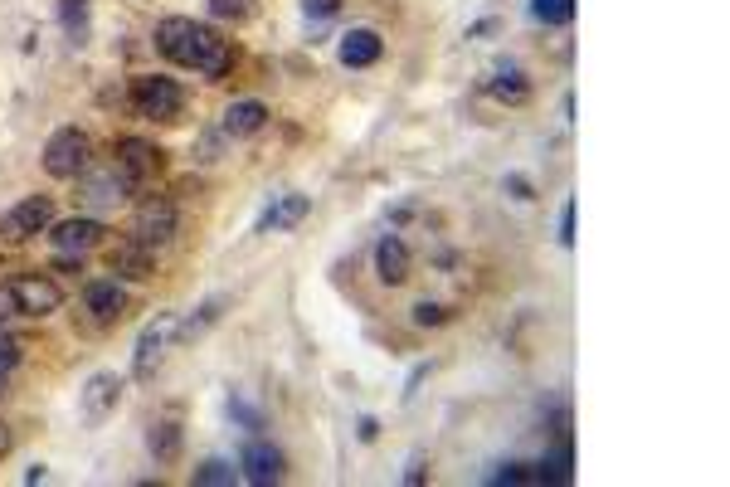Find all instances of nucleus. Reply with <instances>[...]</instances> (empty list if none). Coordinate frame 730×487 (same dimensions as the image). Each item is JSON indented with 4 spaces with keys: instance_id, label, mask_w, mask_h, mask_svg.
Segmentation results:
<instances>
[{
    "instance_id": "obj_1",
    "label": "nucleus",
    "mask_w": 730,
    "mask_h": 487,
    "mask_svg": "<svg viewBox=\"0 0 730 487\" xmlns=\"http://www.w3.org/2000/svg\"><path fill=\"white\" fill-rule=\"evenodd\" d=\"M132 108H137L142 117L171 122V117H181L185 93H181V83L166 78V74H137L132 78Z\"/></svg>"
},
{
    "instance_id": "obj_2",
    "label": "nucleus",
    "mask_w": 730,
    "mask_h": 487,
    "mask_svg": "<svg viewBox=\"0 0 730 487\" xmlns=\"http://www.w3.org/2000/svg\"><path fill=\"white\" fill-rule=\"evenodd\" d=\"M44 171L54 181H78L88 171V137L78 127H59L49 142H44Z\"/></svg>"
},
{
    "instance_id": "obj_3",
    "label": "nucleus",
    "mask_w": 730,
    "mask_h": 487,
    "mask_svg": "<svg viewBox=\"0 0 730 487\" xmlns=\"http://www.w3.org/2000/svg\"><path fill=\"white\" fill-rule=\"evenodd\" d=\"M176 229H181V215H176V205L166 195H146L142 205H137V220H132V239L137 244L161 249V244L176 239Z\"/></svg>"
},
{
    "instance_id": "obj_4",
    "label": "nucleus",
    "mask_w": 730,
    "mask_h": 487,
    "mask_svg": "<svg viewBox=\"0 0 730 487\" xmlns=\"http://www.w3.org/2000/svg\"><path fill=\"white\" fill-rule=\"evenodd\" d=\"M49 225H54V200H49V195H25L20 205H10V210L0 215V234H5L10 244H25V239L44 234Z\"/></svg>"
},
{
    "instance_id": "obj_5",
    "label": "nucleus",
    "mask_w": 730,
    "mask_h": 487,
    "mask_svg": "<svg viewBox=\"0 0 730 487\" xmlns=\"http://www.w3.org/2000/svg\"><path fill=\"white\" fill-rule=\"evenodd\" d=\"M229 39L219 35L215 25H195V35H190V49H185V69H195V74L205 78H224L229 74Z\"/></svg>"
},
{
    "instance_id": "obj_6",
    "label": "nucleus",
    "mask_w": 730,
    "mask_h": 487,
    "mask_svg": "<svg viewBox=\"0 0 730 487\" xmlns=\"http://www.w3.org/2000/svg\"><path fill=\"white\" fill-rule=\"evenodd\" d=\"M10 293H15V307H20L25 317H49V312L64 307V288H59L54 278H44V273H20V278H10Z\"/></svg>"
},
{
    "instance_id": "obj_7",
    "label": "nucleus",
    "mask_w": 730,
    "mask_h": 487,
    "mask_svg": "<svg viewBox=\"0 0 730 487\" xmlns=\"http://www.w3.org/2000/svg\"><path fill=\"white\" fill-rule=\"evenodd\" d=\"M117 400H122V375L98 371L83 390H78V414H83L88 424H103V419L117 410Z\"/></svg>"
},
{
    "instance_id": "obj_8",
    "label": "nucleus",
    "mask_w": 730,
    "mask_h": 487,
    "mask_svg": "<svg viewBox=\"0 0 730 487\" xmlns=\"http://www.w3.org/2000/svg\"><path fill=\"white\" fill-rule=\"evenodd\" d=\"M103 220H88V215H73V220H59V225H49V244L59 249V254H88V249H98L103 244Z\"/></svg>"
},
{
    "instance_id": "obj_9",
    "label": "nucleus",
    "mask_w": 730,
    "mask_h": 487,
    "mask_svg": "<svg viewBox=\"0 0 730 487\" xmlns=\"http://www.w3.org/2000/svg\"><path fill=\"white\" fill-rule=\"evenodd\" d=\"M239 478L254 487H268L283 478V453L273 449V444H263V439H249L244 453H239Z\"/></svg>"
},
{
    "instance_id": "obj_10",
    "label": "nucleus",
    "mask_w": 730,
    "mask_h": 487,
    "mask_svg": "<svg viewBox=\"0 0 730 487\" xmlns=\"http://www.w3.org/2000/svg\"><path fill=\"white\" fill-rule=\"evenodd\" d=\"M156 166H161V151L151 147V142H142V137H122V142H117V171L127 176L132 190L142 186Z\"/></svg>"
},
{
    "instance_id": "obj_11",
    "label": "nucleus",
    "mask_w": 730,
    "mask_h": 487,
    "mask_svg": "<svg viewBox=\"0 0 730 487\" xmlns=\"http://www.w3.org/2000/svg\"><path fill=\"white\" fill-rule=\"evenodd\" d=\"M108 268H112V278L122 283H146L151 273H156V259H151V249L146 244H137V239H127V244H117L108 254Z\"/></svg>"
},
{
    "instance_id": "obj_12",
    "label": "nucleus",
    "mask_w": 730,
    "mask_h": 487,
    "mask_svg": "<svg viewBox=\"0 0 730 487\" xmlns=\"http://www.w3.org/2000/svg\"><path fill=\"white\" fill-rule=\"evenodd\" d=\"M83 307H88L98 322H117V317L127 312V293H122L117 278H93V283L83 288Z\"/></svg>"
},
{
    "instance_id": "obj_13",
    "label": "nucleus",
    "mask_w": 730,
    "mask_h": 487,
    "mask_svg": "<svg viewBox=\"0 0 730 487\" xmlns=\"http://www.w3.org/2000/svg\"><path fill=\"white\" fill-rule=\"evenodd\" d=\"M336 54H341L346 69H370V64L385 54V39L375 35V30H346L341 44H336Z\"/></svg>"
},
{
    "instance_id": "obj_14",
    "label": "nucleus",
    "mask_w": 730,
    "mask_h": 487,
    "mask_svg": "<svg viewBox=\"0 0 730 487\" xmlns=\"http://www.w3.org/2000/svg\"><path fill=\"white\" fill-rule=\"evenodd\" d=\"M263 122H268V108H263L258 98H239V103L224 108L219 132H224V137H254V132H263Z\"/></svg>"
},
{
    "instance_id": "obj_15",
    "label": "nucleus",
    "mask_w": 730,
    "mask_h": 487,
    "mask_svg": "<svg viewBox=\"0 0 730 487\" xmlns=\"http://www.w3.org/2000/svg\"><path fill=\"white\" fill-rule=\"evenodd\" d=\"M375 273H380V283H390V288H400L404 278H409V249H404L400 234H385V239L375 244Z\"/></svg>"
},
{
    "instance_id": "obj_16",
    "label": "nucleus",
    "mask_w": 730,
    "mask_h": 487,
    "mask_svg": "<svg viewBox=\"0 0 730 487\" xmlns=\"http://www.w3.org/2000/svg\"><path fill=\"white\" fill-rule=\"evenodd\" d=\"M146 449H151V458H156L161 468H171V463L181 458V449H185L181 424H176V419H156V424L146 429Z\"/></svg>"
},
{
    "instance_id": "obj_17",
    "label": "nucleus",
    "mask_w": 730,
    "mask_h": 487,
    "mask_svg": "<svg viewBox=\"0 0 730 487\" xmlns=\"http://www.w3.org/2000/svg\"><path fill=\"white\" fill-rule=\"evenodd\" d=\"M190 35H195V20H185V15H166V20L156 25V49H161L171 64H185Z\"/></svg>"
},
{
    "instance_id": "obj_18",
    "label": "nucleus",
    "mask_w": 730,
    "mask_h": 487,
    "mask_svg": "<svg viewBox=\"0 0 730 487\" xmlns=\"http://www.w3.org/2000/svg\"><path fill=\"white\" fill-rule=\"evenodd\" d=\"M78 181H83V200H93V205H122V200H127V190H132V186H127V176H122L117 166L103 171V176H88V171H83Z\"/></svg>"
},
{
    "instance_id": "obj_19",
    "label": "nucleus",
    "mask_w": 730,
    "mask_h": 487,
    "mask_svg": "<svg viewBox=\"0 0 730 487\" xmlns=\"http://www.w3.org/2000/svg\"><path fill=\"white\" fill-rule=\"evenodd\" d=\"M166 337H171V317H156V322L142 332V341H137V375H151V366H156V356H161Z\"/></svg>"
},
{
    "instance_id": "obj_20",
    "label": "nucleus",
    "mask_w": 730,
    "mask_h": 487,
    "mask_svg": "<svg viewBox=\"0 0 730 487\" xmlns=\"http://www.w3.org/2000/svg\"><path fill=\"white\" fill-rule=\"evenodd\" d=\"M307 210H312V200H307V195H283V200H278V205L258 220V229H292L302 215H307Z\"/></svg>"
},
{
    "instance_id": "obj_21",
    "label": "nucleus",
    "mask_w": 730,
    "mask_h": 487,
    "mask_svg": "<svg viewBox=\"0 0 730 487\" xmlns=\"http://www.w3.org/2000/svg\"><path fill=\"white\" fill-rule=\"evenodd\" d=\"M487 93L497 98V103H526V93H531V83L521 69H497L492 83H487Z\"/></svg>"
},
{
    "instance_id": "obj_22",
    "label": "nucleus",
    "mask_w": 730,
    "mask_h": 487,
    "mask_svg": "<svg viewBox=\"0 0 730 487\" xmlns=\"http://www.w3.org/2000/svg\"><path fill=\"white\" fill-rule=\"evenodd\" d=\"M234 483H239V468L224 463V458H205L195 468V487H234Z\"/></svg>"
},
{
    "instance_id": "obj_23",
    "label": "nucleus",
    "mask_w": 730,
    "mask_h": 487,
    "mask_svg": "<svg viewBox=\"0 0 730 487\" xmlns=\"http://www.w3.org/2000/svg\"><path fill=\"white\" fill-rule=\"evenodd\" d=\"M59 20H64L73 44H83L88 39V0H59Z\"/></svg>"
},
{
    "instance_id": "obj_24",
    "label": "nucleus",
    "mask_w": 730,
    "mask_h": 487,
    "mask_svg": "<svg viewBox=\"0 0 730 487\" xmlns=\"http://www.w3.org/2000/svg\"><path fill=\"white\" fill-rule=\"evenodd\" d=\"M531 15L541 25H565L575 15V0H531Z\"/></svg>"
},
{
    "instance_id": "obj_25",
    "label": "nucleus",
    "mask_w": 730,
    "mask_h": 487,
    "mask_svg": "<svg viewBox=\"0 0 730 487\" xmlns=\"http://www.w3.org/2000/svg\"><path fill=\"white\" fill-rule=\"evenodd\" d=\"M219 312H224V298H210V302H200V312L195 317H185L181 322V337H200L210 322H219Z\"/></svg>"
},
{
    "instance_id": "obj_26",
    "label": "nucleus",
    "mask_w": 730,
    "mask_h": 487,
    "mask_svg": "<svg viewBox=\"0 0 730 487\" xmlns=\"http://www.w3.org/2000/svg\"><path fill=\"white\" fill-rule=\"evenodd\" d=\"M448 312L438 307V302H414V327H438Z\"/></svg>"
},
{
    "instance_id": "obj_27",
    "label": "nucleus",
    "mask_w": 730,
    "mask_h": 487,
    "mask_svg": "<svg viewBox=\"0 0 730 487\" xmlns=\"http://www.w3.org/2000/svg\"><path fill=\"white\" fill-rule=\"evenodd\" d=\"M15 366H20V341H15V337H5V332H0V375H10Z\"/></svg>"
},
{
    "instance_id": "obj_28",
    "label": "nucleus",
    "mask_w": 730,
    "mask_h": 487,
    "mask_svg": "<svg viewBox=\"0 0 730 487\" xmlns=\"http://www.w3.org/2000/svg\"><path fill=\"white\" fill-rule=\"evenodd\" d=\"M492 483H536V473L526 463H507L502 473H492Z\"/></svg>"
},
{
    "instance_id": "obj_29",
    "label": "nucleus",
    "mask_w": 730,
    "mask_h": 487,
    "mask_svg": "<svg viewBox=\"0 0 730 487\" xmlns=\"http://www.w3.org/2000/svg\"><path fill=\"white\" fill-rule=\"evenodd\" d=\"M341 10V0H302V15L307 20H331Z\"/></svg>"
},
{
    "instance_id": "obj_30",
    "label": "nucleus",
    "mask_w": 730,
    "mask_h": 487,
    "mask_svg": "<svg viewBox=\"0 0 730 487\" xmlns=\"http://www.w3.org/2000/svg\"><path fill=\"white\" fill-rule=\"evenodd\" d=\"M249 5L244 0H210V15H219V20H239Z\"/></svg>"
},
{
    "instance_id": "obj_31",
    "label": "nucleus",
    "mask_w": 730,
    "mask_h": 487,
    "mask_svg": "<svg viewBox=\"0 0 730 487\" xmlns=\"http://www.w3.org/2000/svg\"><path fill=\"white\" fill-rule=\"evenodd\" d=\"M560 244H575V200H565L560 210Z\"/></svg>"
},
{
    "instance_id": "obj_32",
    "label": "nucleus",
    "mask_w": 730,
    "mask_h": 487,
    "mask_svg": "<svg viewBox=\"0 0 730 487\" xmlns=\"http://www.w3.org/2000/svg\"><path fill=\"white\" fill-rule=\"evenodd\" d=\"M15 312H20V307H15V293H10V283H0V327H5Z\"/></svg>"
},
{
    "instance_id": "obj_33",
    "label": "nucleus",
    "mask_w": 730,
    "mask_h": 487,
    "mask_svg": "<svg viewBox=\"0 0 730 487\" xmlns=\"http://www.w3.org/2000/svg\"><path fill=\"white\" fill-rule=\"evenodd\" d=\"M229 414H239V419H244L249 429H263V419H258V410H249L244 400H229Z\"/></svg>"
},
{
    "instance_id": "obj_34",
    "label": "nucleus",
    "mask_w": 730,
    "mask_h": 487,
    "mask_svg": "<svg viewBox=\"0 0 730 487\" xmlns=\"http://www.w3.org/2000/svg\"><path fill=\"white\" fill-rule=\"evenodd\" d=\"M54 268H59V273H83V254H59Z\"/></svg>"
},
{
    "instance_id": "obj_35",
    "label": "nucleus",
    "mask_w": 730,
    "mask_h": 487,
    "mask_svg": "<svg viewBox=\"0 0 730 487\" xmlns=\"http://www.w3.org/2000/svg\"><path fill=\"white\" fill-rule=\"evenodd\" d=\"M507 190L516 200H531V181H526V176H507Z\"/></svg>"
},
{
    "instance_id": "obj_36",
    "label": "nucleus",
    "mask_w": 730,
    "mask_h": 487,
    "mask_svg": "<svg viewBox=\"0 0 730 487\" xmlns=\"http://www.w3.org/2000/svg\"><path fill=\"white\" fill-rule=\"evenodd\" d=\"M404 483H424V463H419V458L409 463V473H404Z\"/></svg>"
},
{
    "instance_id": "obj_37",
    "label": "nucleus",
    "mask_w": 730,
    "mask_h": 487,
    "mask_svg": "<svg viewBox=\"0 0 730 487\" xmlns=\"http://www.w3.org/2000/svg\"><path fill=\"white\" fill-rule=\"evenodd\" d=\"M10 444H15V434H10V424H0V458L10 453Z\"/></svg>"
},
{
    "instance_id": "obj_38",
    "label": "nucleus",
    "mask_w": 730,
    "mask_h": 487,
    "mask_svg": "<svg viewBox=\"0 0 730 487\" xmlns=\"http://www.w3.org/2000/svg\"><path fill=\"white\" fill-rule=\"evenodd\" d=\"M0 395H5V375H0Z\"/></svg>"
}]
</instances>
